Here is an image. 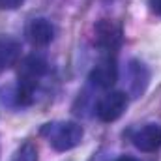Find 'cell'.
<instances>
[{
    "label": "cell",
    "instance_id": "9",
    "mask_svg": "<svg viewBox=\"0 0 161 161\" xmlns=\"http://www.w3.org/2000/svg\"><path fill=\"white\" fill-rule=\"evenodd\" d=\"M129 86H131V94L135 96V97H139L144 90H146V86H148V79H150V73H148V69H146V66L142 64V62H139V60H133L131 64H129Z\"/></svg>",
    "mask_w": 161,
    "mask_h": 161
},
{
    "label": "cell",
    "instance_id": "1",
    "mask_svg": "<svg viewBox=\"0 0 161 161\" xmlns=\"http://www.w3.org/2000/svg\"><path fill=\"white\" fill-rule=\"evenodd\" d=\"M49 64L45 58L30 54L21 62L19 73H17V90H15V101L17 105L25 107L34 101L36 88L40 86V80L47 75Z\"/></svg>",
    "mask_w": 161,
    "mask_h": 161
},
{
    "label": "cell",
    "instance_id": "6",
    "mask_svg": "<svg viewBox=\"0 0 161 161\" xmlns=\"http://www.w3.org/2000/svg\"><path fill=\"white\" fill-rule=\"evenodd\" d=\"M26 38L34 47H47L54 40V26L49 19H32L26 26Z\"/></svg>",
    "mask_w": 161,
    "mask_h": 161
},
{
    "label": "cell",
    "instance_id": "8",
    "mask_svg": "<svg viewBox=\"0 0 161 161\" xmlns=\"http://www.w3.org/2000/svg\"><path fill=\"white\" fill-rule=\"evenodd\" d=\"M19 56H21V43L13 38L2 36L0 38V73L15 66Z\"/></svg>",
    "mask_w": 161,
    "mask_h": 161
},
{
    "label": "cell",
    "instance_id": "4",
    "mask_svg": "<svg viewBox=\"0 0 161 161\" xmlns=\"http://www.w3.org/2000/svg\"><path fill=\"white\" fill-rule=\"evenodd\" d=\"M118 80V66L114 54H103V58L90 71V82L99 90H109Z\"/></svg>",
    "mask_w": 161,
    "mask_h": 161
},
{
    "label": "cell",
    "instance_id": "11",
    "mask_svg": "<svg viewBox=\"0 0 161 161\" xmlns=\"http://www.w3.org/2000/svg\"><path fill=\"white\" fill-rule=\"evenodd\" d=\"M25 0H0V9H17Z\"/></svg>",
    "mask_w": 161,
    "mask_h": 161
},
{
    "label": "cell",
    "instance_id": "2",
    "mask_svg": "<svg viewBox=\"0 0 161 161\" xmlns=\"http://www.w3.org/2000/svg\"><path fill=\"white\" fill-rule=\"evenodd\" d=\"M41 135L56 152H68L80 144L84 129L77 122H49L41 127Z\"/></svg>",
    "mask_w": 161,
    "mask_h": 161
},
{
    "label": "cell",
    "instance_id": "3",
    "mask_svg": "<svg viewBox=\"0 0 161 161\" xmlns=\"http://www.w3.org/2000/svg\"><path fill=\"white\" fill-rule=\"evenodd\" d=\"M127 103H129V99H127L125 92H120V90L107 92L103 97H99V101L96 105V116L105 124H111V122L118 120L125 113Z\"/></svg>",
    "mask_w": 161,
    "mask_h": 161
},
{
    "label": "cell",
    "instance_id": "12",
    "mask_svg": "<svg viewBox=\"0 0 161 161\" xmlns=\"http://www.w3.org/2000/svg\"><path fill=\"white\" fill-rule=\"evenodd\" d=\"M150 6H152V11L161 15V0H150Z\"/></svg>",
    "mask_w": 161,
    "mask_h": 161
},
{
    "label": "cell",
    "instance_id": "13",
    "mask_svg": "<svg viewBox=\"0 0 161 161\" xmlns=\"http://www.w3.org/2000/svg\"><path fill=\"white\" fill-rule=\"evenodd\" d=\"M114 161H139V159H135V158H127V156H124V158H118V159H114Z\"/></svg>",
    "mask_w": 161,
    "mask_h": 161
},
{
    "label": "cell",
    "instance_id": "5",
    "mask_svg": "<svg viewBox=\"0 0 161 161\" xmlns=\"http://www.w3.org/2000/svg\"><path fill=\"white\" fill-rule=\"evenodd\" d=\"M131 142L137 150L144 154L158 152L161 148V125L159 124H144L131 133Z\"/></svg>",
    "mask_w": 161,
    "mask_h": 161
},
{
    "label": "cell",
    "instance_id": "10",
    "mask_svg": "<svg viewBox=\"0 0 161 161\" xmlns=\"http://www.w3.org/2000/svg\"><path fill=\"white\" fill-rule=\"evenodd\" d=\"M11 161H38V148H36V144L30 142V141L21 144Z\"/></svg>",
    "mask_w": 161,
    "mask_h": 161
},
{
    "label": "cell",
    "instance_id": "7",
    "mask_svg": "<svg viewBox=\"0 0 161 161\" xmlns=\"http://www.w3.org/2000/svg\"><path fill=\"white\" fill-rule=\"evenodd\" d=\"M96 40H97V47L105 53V54H114L116 49L120 47L122 34L120 28H116L111 21H103L97 25L96 28Z\"/></svg>",
    "mask_w": 161,
    "mask_h": 161
}]
</instances>
